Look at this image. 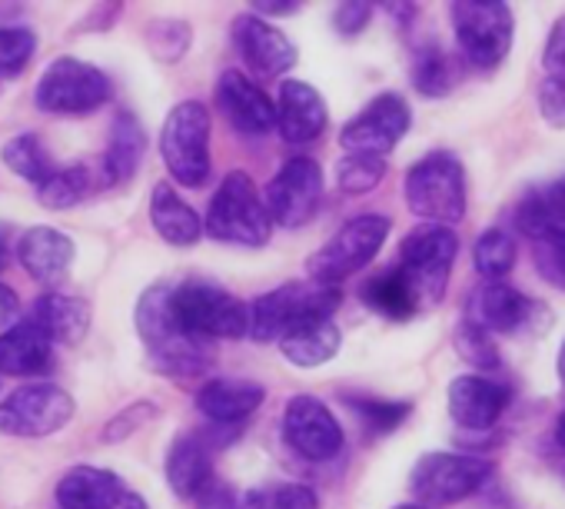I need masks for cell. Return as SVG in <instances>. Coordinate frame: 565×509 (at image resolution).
Instances as JSON below:
<instances>
[{
  "mask_svg": "<svg viewBox=\"0 0 565 509\" xmlns=\"http://www.w3.org/2000/svg\"><path fill=\"white\" fill-rule=\"evenodd\" d=\"M134 327H137V337L143 340L150 367L163 377L193 380V377H203L216 360L210 343L190 337L180 327V320L173 314V287L170 284H153L140 294L137 310H134Z\"/></svg>",
  "mask_w": 565,
  "mask_h": 509,
  "instance_id": "cell-1",
  "label": "cell"
},
{
  "mask_svg": "<svg viewBox=\"0 0 565 509\" xmlns=\"http://www.w3.org/2000/svg\"><path fill=\"white\" fill-rule=\"evenodd\" d=\"M515 230L532 246L539 277L565 290V177L532 187L519 200Z\"/></svg>",
  "mask_w": 565,
  "mask_h": 509,
  "instance_id": "cell-2",
  "label": "cell"
},
{
  "mask_svg": "<svg viewBox=\"0 0 565 509\" xmlns=\"http://www.w3.org/2000/svg\"><path fill=\"white\" fill-rule=\"evenodd\" d=\"M406 206L436 226H452L466 216L469 190H466V167L449 150H433L406 170Z\"/></svg>",
  "mask_w": 565,
  "mask_h": 509,
  "instance_id": "cell-3",
  "label": "cell"
},
{
  "mask_svg": "<svg viewBox=\"0 0 565 509\" xmlns=\"http://www.w3.org/2000/svg\"><path fill=\"white\" fill-rule=\"evenodd\" d=\"M203 233L216 243L230 246H266L273 236V220L263 206V197L249 173L233 170L220 180L216 193L210 197Z\"/></svg>",
  "mask_w": 565,
  "mask_h": 509,
  "instance_id": "cell-4",
  "label": "cell"
},
{
  "mask_svg": "<svg viewBox=\"0 0 565 509\" xmlns=\"http://www.w3.org/2000/svg\"><path fill=\"white\" fill-rule=\"evenodd\" d=\"M459 257V236L452 226L423 223L406 233L399 243V274L406 277L409 290L416 294L419 310L439 307Z\"/></svg>",
  "mask_w": 565,
  "mask_h": 509,
  "instance_id": "cell-5",
  "label": "cell"
},
{
  "mask_svg": "<svg viewBox=\"0 0 565 509\" xmlns=\"http://www.w3.org/2000/svg\"><path fill=\"white\" fill-rule=\"evenodd\" d=\"M462 61L476 71H495L515 38V18L505 0H456L449 8Z\"/></svg>",
  "mask_w": 565,
  "mask_h": 509,
  "instance_id": "cell-6",
  "label": "cell"
},
{
  "mask_svg": "<svg viewBox=\"0 0 565 509\" xmlns=\"http://www.w3.org/2000/svg\"><path fill=\"white\" fill-rule=\"evenodd\" d=\"M343 304V290L340 287H327V284H282L263 297H256L253 304H246L249 314V330L246 337L256 343H276L287 330H294L303 320L313 317H333L337 307Z\"/></svg>",
  "mask_w": 565,
  "mask_h": 509,
  "instance_id": "cell-7",
  "label": "cell"
},
{
  "mask_svg": "<svg viewBox=\"0 0 565 509\" xmlns=\"http://www.w3.org/2000/svg\"><path fill=\"white\" fill-rule=\"evenodd\" d=\"M390 216L383 213H363L347 220L307 264V274L313 277V284H327V287H340L347 277L360 274L363 267H370L376 261V253L383 250L386 236H390Z\"/></svg>",
  "mask_w": 565,
  "mask_h": 509,
  "instance_id": "cell-8",
  "label": "cell"
},
{
  "mask_svg": "<svg viewBox=\"0 0 565 509\" xmlns=\"http://www.w3.org/2000/svg\"><path fill=\"white\" fill-rule=\"evenodd\" d=\"M173 314L180 327L203 343L243 340L249 330L246 304L233 297L230 290L216 284H203V280H186L173 287Z\"/></svg>",
  "mask_w": 565,
  "mask_h": 509,
  "instance_id": "cell-9",
  "label": "cell"
},
{
  "mask_svg": "<svg viewBox=\"0 0 565 509\" xmlns=\"http://www.w3.org/2000/svg\"><path fill=\"white\" fill-rule=\"evenodd\" d=\"M492 476V463L472 453H423L409 473V492L426 509L456 506L476 496Z\"/></svg>",
  "mask_w": 565,
  "mask_h": 509,
  "instance_id": "cell-10",
  "label": "cell"
},
{
  "mask_svg": "<svg viewBox=\"0 0 565 509\" xmlns=\"http://www.w3.org/2000/svg\"><path fill=\"white\" fill-rule=\"evenodd\" d=\"M210 110L200 100L177 104L160 130V157L170 177L183 187H203L210 180Z\"/></svg>",
  "mask_w": 565,
  "mask_h": 509,
  "instance_id": "cell-11",
  "label": "cell"
},
{
  "mask_svg": "<svg viewBox=\"0 0 565 509\" xmlns=\"http://www.w3.org/2000/svg\"><path fill=\"white\" fill-rule=\"evenodd\" d=\"M110 100V77L81 57H57L34 87V104L44 114H94Z\"/></svg>",
  "mask_w": 565,
  "mask_h": 509,
  "instance_id": "cell-12",
  "label": "cell"
},
{
  "mask_svg": "<svg viewBox=\"0 0 565 509\" xmlns=\"http://www.w3.org/2000/svg\"><path fill=\"white\" fill-rule=\"evenodd\" d=\"M323 190H327L323 167L313 157H290L266 183L263 206L276 226L300 230L320 213Z\"/></svg>",
  "mask_w": 565,
  "mask_h": 509,
  "instance_id": "cell-13",
  "label": "cell"
},
{
  "mask_svg": "<svg viewBox=\"0 0 565 509\" xmlns=\"http://www.w3.org/2000/svg\"><path fill=\"white\" fill-rule=\"evenodd\" d=\"M74 420V396L57 383H31L0 403V433L41 439L64 430Z\"/></svg>",
  "mask_w": 565,
  "mask_h": 509,
  "instance_id": "cell-14",
  "label": "cell"
},
{
  "mask_svg": "<svg viewBox=\"0 0 565 509\" xmlns=\"http://www.w3.org/2000/svg\"><path fill=\"white\" fill-rule=\"evenodd\" d=\"M469 324L482 327L489 337H529L545 324V307L512 284H479L466 304Z\"/></svg>",
  "mask_w": 565,
  "mask_h": 509,
  "instance_id": "cell-15",
  "label": "cell"
},
{
  "mask_svg": "<svg viewBox=\"0 0 565 509\" xmlns=\"http://www.w3.org/2000/svg\"><path fill=\"white\" fill-rule=\"evenodd\" d=\"M409 124H413V110L406 97L380 94L340 130V147L347 153L386 160L396 150V144L409 134Z\"/></svg>",
  "mask_w": 565,
  "mask_h": 509,
  "instance_id": "cell-16",
  "label": "cell"
},
{
  "mask_svg": "<svg viewBox=\"0 0 565 509\" xmlns=\"http://www.w3.org/2000/svg\"><path fill=\"white\" fill-rule=\"evenodd\" d=\"M282 439L287 446L310 459V463H330L343 453L347 436L340 420L330 413V406L317 396L297 393L282 406Z\"/></svg>",
  "mask_w": 565,
  "mask_h": 509,
  "instance_id": "cell-17",
  "label": "cell"
},
{
  "mask_svg": "<svg viewBox=\"0 0 565 509\" xmlns=\"http://www.w3.org/2000/svg\"><path fill=\"white\" fill-rule=\"evenodd\" d=\"M54 496L61 509H150L137 489H130L114 469L104 466L67 469Z\"/></svg>",
  "mask_w": 565,
  "mask_h": 509,
  "instance_id": "cell-18",
  "label": "cell"
},
{
  "mask_svg": "<svg viewBox=\"0 0 565 509\" xmlns=\"http://www.w3.org/2000/svg\"><path fill=\"white\" fill-rule=\"evenodd\" d=\"M509 403H512V390L482 373H462L446 390V406L452 423L469 433L492 430L509 410Z\"/></svg>",
  "mask_w": 565,
  "mask_h": 509,
  "instance_id": "cell-19",
  "label": "cell"
},
{
  "mask_svg": "<svg viewBox=\"0 0 565 509\" xmlns=\"http://www.w3.org/2000/svg\"><path fill=\"white\" fill-rule=\"evenodd\" d=\"M233 47L243 57V64L256 74V77H282L287 71L297 67V47L294 41L282 34L279 28H273L269 21L256 18V14H239L233 21Z\"/></svg>",
  "mask_w": 565,
  "mask_h": 509,
  "instance_id": "cell-20",
  "label": "cell"
},
{
  "mask_svg": "<svg viewBox=\"0 0 565 509\" xmlns=\"http://www.w3.org/2000/svg\"><path fill=\"white\" fill-rule=\"evenodd\" d=\"M216 107L243 137H266L276 130V107L243 71H223L216 81Z\"/></svg>",
  "mask_w": 565,
  "mask_h": 509,
  "instance_id": "cell-21",
  "label": "cell"
},
{
  "mask_svg": "<svg viewBox=\"0 0 565 509\" xmlns=\"http://www.w3.org/2000/svg\"><path fill=\"white\" fill-rule=\"evenodd\" d=\"M276 134L290 147H307L327 130V104L320 91L307 81H282L276 94Z\"/></svg>",
  "mask_w": 565,
  "mask_h": 509,
  "instance_id": "cell-22",
  "label": "cell"
},
{
  "mask_svg": "<svg viewBox=\"0 0 565 509\" xmlns=\"http://www.w3.org/2000/svg\"><path fill=\"white\" fill-rule=\"evenodd\" d=\"M77 246L57 226H31L18 240V261L41 287H61L74 267Z\"/></svg>",
  "mask_w": 565,
  "mask_h": 509,
  "instance_id": "cell-23",
  "label": "cell"
},
{
  "mask_svg": "<svg viewBox=\"0 0 565 509\" xmlns=\"http://www.w3.org/2000/svg\"><path fill=\"white\" fill-rule=\"evenodd\" d=\"M266 400L263 383L256 380H236V377H223V380H210L200 386L196 393V410L213 423V426H239L246 423Z\"/></svg>",
  "mask_w": 565,
  "mask_h": 509,
  "instance_id": "cell-24",
  "label": "cell"
},
{
  "mask_svg": "<svg viewBox=\"0 0 565 509\" xmlns=\"http://www.w3.org/2000/svg\"><path fill=\"white\" fill-rule=\"evenodd\" d=\"M54 347H77L87 330H90V307L81 297L61 294V290H47L34 300L31 317H28Z\"/></svg>",
  "mask_w": 565,
  "mask_h": 509,
  "instance_id": "cell-25",
  "label": "cell"
},
{
  "mask_svg": "<svg viewBox=\"0 0 565 509\" xmlns=\"http://www.w3.org/2000/svg\"><path fill=\"white\" fill-rule=\"evenodd\" d=\"M167 483L180 499H196L206 486H213V449L200 433H183L173 439L167 453Z\"/></svg>",
  "mask_w": 565,
  "mask_h": 509,
  "instance_id": "cell-26",
  "label": "cell"
},
{
  "mask_svg": "<svg viewBox=\"0 0 565 509\" xmlns=\"http://www.w3.org/2000/svg\"><path fill=\"white\" fill-rule=\"evenodd\" d=\"M51 363L54 343L31 320H18L0 333V377H41Z\"/></svg>",
  "mask_w": 565,
  "mask_h": 509,
  "instance_id": "cell-27",
  "label": "cell"
},
{
  "mask_svg": "<svg viewBox=\"0 0 565 509\" xmlns=\"http://www.w3.org/2000/svg\"><path fill=\"white\" fill-rule=\"evenodd\" d=\"M276 343H279V353L287 357L294 367L313 370V367L330 363L340 353L343 333L333 324V317H313V320H303L294 330H287Z\"/></svg>",
  "mask_w": 565,
  "mask_h": 509,
  "instance_id": "cell-28",
  "label": "cell"
},
{
  "mask_svg": "<svg viewBox=\"0 0 565 509\" xmlns=\"http://www.w3.org/2000/svg\"><path fill=\"white\" fill-rule=\"evenodd\" d=\"M150 223L170 246H193L203 236L200 213L170 183H157L150 190Z\"/></svg>",
  "mask_w": 565,
  "mask_h": 509,
  "instance_id": "cell-29",
  "label": "cell"
},
{
  "mask_svg": "<svg viewBox=\"0 0 565 509\" xmlns=\"http://www.w3.org/2000/svg\"><path fill=\"white\" fill-rule=\"evenodd\" d=\"M147 153V134L137 120V114L120 110L110 124V137H107V153H104V173L110 183H127Z\"/></svg>",
  "mask_w": 565,
  "mask_h": 509,
  "instance_id": "cell-30",
  "label": "cell"
},
{
  "mask_svg": "<svg viewBox=\"0 0 565 509\" xmlns=\"http://www.w3.org/2000/svg\"><path fill=\"white\" fill-rule=\"evenodd\" d=\"M363 304L386 317V320H396V324H406L419 314V304H416V294L409 290L406 277L399 274V267H390L383 274H376L373 280H366V287L360 290Z\"/></svg>",
  "mask_w": 565,
  "mask_h": 509,
  "instance_id": "cell-31",
  "label": "cell"
},
{
  "mask_svg": "<svg viewBox=\"0 0 565 509\" xmlns=\"http://www.w3.org/2000/svg\"><path fill=\"white\" fill-rule=\"evenodd\" d=\"M519 261V240L502 230V226H489L479 233L476 246H472V267L482 277V284H499L515 271Z\"/></svg>",
  "mask_w": 565,
  "mask_h": 509,
  "instance_id": "cell-32",
  "label": "cell"
},
{
  "mask_svg": "<svg viewBox=\"0 0 565 509\" xmlns=\"http://www.w3.org/2000/svg\"><path fill=\"white\" fill-rule=\"evenodd\" d=\"M459 81L456 61L439 44H423L413 54V87L423 97H446Z\"/></svg>",
  "mask_w": 565,
  "mask_h": 509,
  "instance_id": "cell-33",
  "label": "cell"
},
{
  "mask_svg": "<svg viewBox=\"0 0 565 509\" xmlns=\"http://www.w3.org/2000/svg\"><path fill=\"white\" fill-rule=\"evenodd\" d=\"M90 190H94L90 170L84 163H67V167H54V173L38 187V200L47 210H74L90 197Z\"/></svg>",
  "mask_w": 565,
  "mask_h": 509,
  "instance_id": "cell-34",
  "label": "cell"
},
{
  "mask_svg": "<svg viewBox=\"0 0 565 509\" xmlns=\"http://www.w3.org/2000/svg\"><path fill=\"white\" fill-rule=\"evenodd\" d=\"M0 157H4L8 170L18 173L21 180L41 187L51 173H54V160L44 147V140L38 134H18L11 137L4 147H0Z\"/></svg>",
  "mask_w": 565,
  "mask_h": 509,
  "instance_id": "cell-35",
  "label": "cell"
},
{
  "mask_svg": "<svg viewBox=\"0 0 565 509\" xmlns=\"http://www.w3.org/2000/svg\"><path fill=\"white\" fill-rule=\"evenodd\" d=\"M343 403L356 413V420L370 433H393L413 413V403L406 400H383V396H363V393H343Z\"/></svg>",
  "mask_w": 565,
  "mask_h": 509,
  "instance_id": "cell-36",
  "label": "cell"
},
{
  "mask_svg": "<svg viewBox=\"0 0 565 509\" xmlns=\"http://www.w3.org/2000/svg\"><path fill=\"white\" fill-rule=\"evenodd\" d=\"M452 347H456V353H459L469 367L482 370V377L502 367V357H499L495 337H489L482 327H476V324H469V320H462V324L456 327V333H452Z\"/></svg>",
  "mask_w": 565,
  "mask_h": 509,
  "instance_id": "cell-37",
  "label": "cell"
},
{
  "mask_svg": "<svg viewBox=\"0 0 565 509\" xmlns=\"http://www.w3.org/2000/svg\"><path fill=\"white\" fill-rule=\"evenodd\" d=\"M193 44V28L180 18H160L147 28V47L157 61L173 64L180 61Z\"/></svg>",
  "mask_w": 565,
  "mask_h": 509,
  "instance_id": "cell-38",
  "label": "cell"
},
{
  "mask_svg": "<svg viewBox=\"0 0 565 509\" xmlns=\"http://www.w3.org/2000/svg\"><path fill=\"white\" fill-rule=\"evenodd\" d=\"M386 177V160L380 157H360V153H347L337 163V183L343 193L350 197H363L370 190H376Z\"/></svg>",
  "mask_w": 565,
  "mask_h": 509,
  "instance_id": "cell-39",
  "label": "cell"
},
{
  "mask_svg": "<svg viewBox=\"0 0 565 509\" xmlns=\"http://www.w3.org/2000/svg\"><path fill=\"white\" fill-rule=\"evenodd\" d=\"M38 54V34L31 28H0V77H21Z\"/></svg>",
  "mask_w": 565,
  "mask_h": 509,
  "instance_id": "cell-40",
  "label": "cell"
},
{
  "mask_svg": "<svg viewBox=\"0 0 565 509\" xmlns=\"http://www.w3.org/2000/svg\"><path fill=\"white\" fill-rule=\"evenodd\" d=\"M150 420H157V406L153 403H147V400H140V403H134V406H127V410H120L107 426H104V439H110V443H120V439H127L134 430H140L143 423H150Z\"/></svg>",
  "mask_w": 565,
  "mask_h": 509,
  "instance_id": "cell-41",
  "label": "cell"
},
{
  "mask_svg": "<svg viewBox=\"0 0 565 509\" xmlns=\"http://www.w3.org/2000/svg\"><path fill=\"white\" fill-rule=\"evenodd\" d=\"M539 114L548 127L565 130V84L548 77L539 84Z\"/></svg>",
  "mask_w": 565,
  "mask_h": 509,
  "instance_id": "cell-42",
  "label": "cell"
},
{
  "mask_svg": "<svg viewBox=\"0 0 565 509\" xmlns=\"http://www.w3.org/2000/svg\"><path fill=\"white\" fill-rule=\"evenodd\" d=\"M370 21H373V4H363V0H350V4H340L333 11V28L343 38L363 34L370 28Z\"/></svg>",
  "mask_w": 565,
  "mask_h": 509,
  "instance_id": "cell-43",
  "label": "cell"
},
{
  "mask_svg": "<svg viewBox=\"0 0 565 509\" xmlns=\"http://www.w3.org/2000/svg\"><path fill=\"white\" fill-rule=\"evenodd\" d=\"M542 67L548 81L565 84V18L555 21V28L548 31L545 51H542Z\"/></svg>",
  "mask_w": 565,
  "mask_h": 509,
  "instance_id": "cell-44",
  "label": "cell"
},
{
  "mask_svg": "<svg viewBox=\"0 0 565 509\" xmlns=\"http://www.w3.org/2000/svg\"><path fill=\"white\" fill-rule=\"evenodd\" d=\"M193 502H196V509H246L243 506V496L233 486H226V483L206 486Z\"/></svg>",
  "mask_w": 565,
  "mask_h": 509,
  "instance_id": "cell-45",
  "label": "cell"
},
{
  "mask_svg": "<svg viewBox=\"0 0 565 509\" xmlns=\"http://www.w3.org/2000/svg\"><path fill=\"white\" fill-rule=\"evenodd\" d=\"M21 317V297L0 284V330H11Z\"/></svg>",
  "mask_w": 565,
  "mask_h": 509,
  "instance_id": "cell-46",
  "label": "cell"
},
{
  "mask_svg": "<svg viewBox=\"0 0 565 509\" xmlns=\"http://www.w3.org/2000/svg\"><path fill=\"white\" fill-rule=\"evenodd\" d=\"M253 11H256V18H294L297 11H300V4L297 0H256L253 4Z\"/></svg>",
  "mask_w": 565,
  "mask_h": 509,
  "instance_id": "cell-47",
  "label": "cell"
},
{
  "mask_svg": "<svg viewBox=\"0 0 565 509\" xmlns=\"http://www.w3.org/2000/svg\"><path fill=\"white\" fill-rule=\"evenodd\" d=\"M386 11H390L393 18H399L396 24H403V28H409V24H413L409 18H416V8H413V4H390Z\"/></svg>",
  "mask_w": 565,
  "mask_h": 509,
  "instance_id": "cell-48",
  "label": "cell"
},
{
  "mask_svg": "<svg viewBox=\"0 0 565 509\" xmlns=\"http://www.w3.org/2000/svg\"><path fill=\"white\" fill-rule=\"evenodd\" d=\"M555 373H558V383L565 386V340L558 347V357H555Z\"/></svg>",
  "mask_w": 565,
  "mask_h": 509,
  "instance_id": "cell-49",
  "label": "cell"
},
{
  "mask_svg": "<svg viewBox=\"0 0 565 509\" xmlns=\"http://www.w3.org/2000/svg\"><path fill=\"white\" fill-rule=\"evenodd\" d=\"M555 443H558V449H565V410H562V416L555 423Z\"/></svg>",
  "mask_w": 565,
  "mask_h": 509,
  "instance_id": "cell-50",
  "label": "cell"
},
{
  "mask_svg": "<svg viewBox=\"0 0 565 509\" xmlns=\"http://www.w3.org/2000/svg\"><path fill=\"white\" fill-rule=\"evenodd\" d=\"M8 267V233H0V271Z\"/></svg>",
  "mask_w": 565,
  "mask_h": 509,
  "instance_id": "cell-51",
  "label": "cell"
},
{
  "mask_svg": "<svg viewBox=\"0 0 565 509\" xmlns=\"http://www.w3.org/2000/svg\"><path fill=\"white\" fill-rule=\"evenodd\" d=\"M393 509H426V506H419V502H399V506H393Z\"/></svg>",
  "mask_w": 565,
  "mask_h": 509,
  "instance_id": "cell-52",
  "label": "cell"
}]
</instances>
